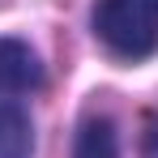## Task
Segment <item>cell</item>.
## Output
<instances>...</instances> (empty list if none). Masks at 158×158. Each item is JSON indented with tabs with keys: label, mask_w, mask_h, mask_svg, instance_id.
<instances>
[{
	"label": "cell",
	"mask_w": 158,
	"mask_h": 158,
	"mask_svg": "<svg viewBox=\"0 0 158 158\" xmlns=\"http://www.w3.org/2000/svg\"><path fill=\"white\" fill-rule=\"evenodd\" d=\"M94 34L120 60H145L158 52V0H98Z\"/></svg>",
	"instance_id": "6da1fadb"
},
{
	"label": "cell",
	"mask_w": 158,
	"mask_h": 158,
	"mask_svg": "<svg viewBox=\"0 0 158 158\" xmlns=\"http://www.w3.org/2000/svg\"><path fill=\"white\" fill-rule=\"evenodd\" d=\"M43 85V64L22 39H0V90L30 94Z\"/></svg>",
	"instance_id": "7a4b0ae2"
},
{
	"label": "cell",
	"mask_w": 158,
	"mask_h": 158,
	"mask_svg": "<svg viewBox=\"0 0 158 158\" xmlns=\"http://www.w3.org/2000/svg\"><path fill=\"white\" fill-rule=\"evenodd\" d=\"M34 150V124L22 94L0 90V158H30Z\"/></svg>",
	"instance_id": "3957f363"
},
{
	"label": "cell",
	"mask_w": 158,
	"mask_h": 158,
	"mask_svg": "<svg viewBox=\"0 0 158 158\" xmlns=\"http://www.w3.org/2000/svg\"><path fill=\"white\" fill-rule=\"evenodd\" d=\"M73 158H120L115 124H111L107 115H90V120H81L77 141H73Z\"/></svg>",
	"instance_id": "277c9868"
},
{
	"label": "cell",
	"mask_w": 158,
	"mask_h": 158,
	"mask_svg": "<svg viewBox=\"0 0 158 158\" xmlns=\"http://www.w3.org/2000/svg\"><path fill=\"white\" fill-rule=\"evenodd\" d=\"M145 158H158V120L150 124V132H145Z\"/></svg>",
	"instance_id": "5b68a950"
}]
</instances>
